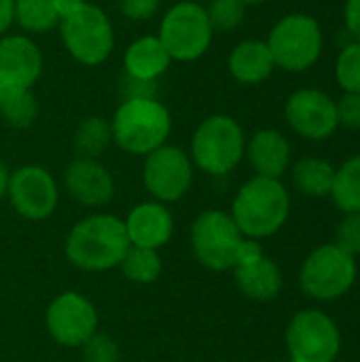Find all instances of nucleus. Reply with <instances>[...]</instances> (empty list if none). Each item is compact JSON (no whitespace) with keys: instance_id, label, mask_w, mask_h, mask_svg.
Listing matches in <instances>:
<instances>
[{"instance_id":"obj_33","label":"nucleus","mask_w":360,"mask_h":362,"mask_svg":"<svg viewBox=\"0 0 360 362\" xmlns=\"http://www.w3.org/2000/svg\"><path fill=\"white\" fill-rule=\"evenodd\" d=\"M161 6V0H119L121 13L132 21H146L151 19Z\"/></svg>"},{"instance_id":"obj_29","label":"nucleus","mask_w":360,"mask_h":362,"mask_svg":"<svg viewBox=\"0 0 360 362\" xmlns=\"http://www.w3.org/2000/svg\"><path fill=\"white\" fill-rule=\"evenodd\" d=\"M246 4L242 0H212L206 8L210 25L214 32H229L236 30L244 21Z\"/></svg>"},{"instance_id":"obj_10","label":"nucleus","mask_w":360,"mask_h":362,"mask_svg":"<svg viewBox=\"0 0 360 362\" xmlns=\"http://www.w3.org/2000/svg\"><path fill=\"white\" fill-rule=\"evenodd\" d=\"M286 350L293 362H335L342 350L337 322L320 310L297 312L286 327Z\"/></svg>"},{"instance_id":"obj_25","label":"nucleus","mask_w":360,"mask_h":362,"mask_svg":"<svg viewBox=\"0 0 360 362\" xmlns=\"http://www.w3.org/2000/svg\"><path fill=\"white\" fill-rule=\"evenodd\" d=\"M112 142L110 123L102 117H87L74 132V153L83 159H98Z\"/></svg>"},{"instance_id":"obj_19","label":"nucleus","mask_w":360,"mask_h":362,"mask_svg":"<svg viewBox=\"0 0 360 362\" xmlns=\"http://www.w3.org/2000/svg\"><path fill=\"white\" fill-rule=\"evenodd\" d=\"M291 142L278 129H259L246 142V157L257 176L280 178L291 165Z\"/></svg>"},{"instance_id":"obj_18","label":"nucleus","mask_w":360,"mask_h":362,"mask_svg":"<svg viewBox=\"0 0 360 362\" xmlns=\"http://www.w3.org/2000/svg\"><path fill=\"white\" fill-rule=\"evenodd\" d=\"M125 223V233L129 246L159 250L163 248L174 235V216L161 202H142L136 204Z\"/></svg>"},{"instance_id":"obj_3","label":"nucleus","mask_w":360,"mask_h":362,"mask_svg":"<svg viewBox=\"0 0 360 362\" xmlns=\"http://www.w3.org/2000/svg\"><path fill=\"white\" fill-rule=\"evenodd\" d=\"M110 129L112 142L121 151L146 157L168 142L172 117L155 95H129L115 110Z\"/></svg>"},{"instance_id":"obj_37","label":"nucleus","mask_w":360,"mask_h":362,"mask_svg":"<svg viewBox=\"0 0 360 362\" xmlns=\"http://www.w3.org/2000/svg\"><path fill=\"white\" fill-rule=\"evenodd\" d=\"M6 185H8V170H6L4 161L0 159V199L6 195Z\"/></svg>"},{"instance_id":"obj_31","label":"nucleus","mask_w":360,"mask_h":362,"mask_svg":"<svg viewBox=\"0 0 360 362\" xmlns=\"http://www.w3.org/2000/svg\"><path fill=\"white\" fill-rule=\"evenodd\" d=\"M335 246L352 257L360 255V212H350L344 216L335 233Z\"/></svg>"},{"instance_id":"obj_9","label":"nucleus","mask_w":360,"mask_h":362,"mask_svg":"<svg viewBox=\"0 0 360 362\" xmlns=\"http://www.w3.org/2000/svg\"><path fill=\"white\" fill-rule=\"evenodd\" d=\"M59 34L68 53L85 66L102 64L115 49L112 23L95 4L85 2L76 13L64 17Z\"/></svg>"},{"instance_id":"obj_16","label":"nucleus","mask_w":360,"mask_h":362,"mask_svg":"<svg viewBox=\"0 0 360 362\" xmlns=\"http://www.w3.org/2000/svg\"><path fill=\"white\" fill-rule=\"evenodd\" d=\"M64 187L85 208H104L115 195L112 174L98 159L76 157L64 170Z\"/></svg>"},{"instance_id":"obj_6","label":"nucleus","mask_w":360,"mask_h":362,"mask_svg":"<svg viewBox=\"0 0 360 362\" xmlns=\"http://www.w3.org/2000/svg\"><path fill=\"white\" fill-rule=\"evenodd\" d=\"M246 238L229 212L204 210L191 225V248L195 259L210 272H229L240 259Z\"/></svg>"},{"instance_id":"obj_38","label":"nucleus","mask_w":360,"mask_h":362,"mask_svg":"<svg viewBox=\"0 0 360 362\" xmlns=\"http://www.w3.org/2000/svg\"><path fill=\"white\" fill-rule=\"evenodd\" d=\"M246 6H250V4H261V2H265V0H242Z\"/></svg>"},{"instance_id":"obj_11","label":"nucleus","mask_w":360,"mask_h":362,"mask_svg":"<svg viewBox=\"0 0 360 362\" xmlns=\"http://www.w3.org/2000/svg\"><path fill=\"white\" fill-rule=\"evenodd\" d=\"M142 182L155 202L174 204L182 199L193 185V161L180 146L163 144L146 155Z\"/></svg>"},{"instance_id":"obj_17","label":"nucleus","mask_w":360,"mask_h":362,"mask_svg":"<svg viewBox=\"0 0 360 362\" xmlns=\"http://www.w3.org/2000/svg\"><path fill=\"white\" fill-rule=\"evenodd\" d=\"M42 72V53L28 36L13 34L0 40V85L32 89Z\"/></svg>"},{"instance_id":"obj_15","label":"nucleus","mask_w":360,"mask_h":362,"mask_svg":"<svg viewBox=\"0 0 360 362\" xmlns=\"http://www.w3.org/2000/svg\"><path fill=\"white\" fill-rule=\"evenodd\" d=\"M233 276L240 293L261 303L274 301L284 286L282 269L278 267V263L263 252L257 240H248V238L240 250V259L233 267Z\"/></svg>"},{"instance_id":"obj_21","label":"nucleus","mask_w":360,"mask_h":362,"mask_svg":"<svg viewBox=\"0 0 360 362\" xmlns=\"http://www.w3.org/2000/svg\"><path fill=\"white\" fill-rule=\"evenodd\" d=\"M170 62L172 59L157 36H142L134 40L123 57L127 76L138 83H153L168 70Z\"/></svg>"},{"instance_id":"obj_34","label":"nucleus","mask_w":360,"mask_h":362,"mask_svg":"<svg viewBox=\"0 0 360 362\" xmlns=\"http://www.w3.org/2000/svg\"><path fill=\"white\" fill-rule=\"evenodd\" d=\"M344 23L348 34L360 42V0H346L344 4Z\"/></svg>"},{"instance_id":"obj_32","label":"nucleus","mask_w":360,"mask_h":362,"mask_svg":"<svg viewBox=\"0 0 360 362\" xmlns=\"http://www.w3.org/2000/svg\"><path fill=\"white\" fill-rule=\"evenodd\" d=\"M337 121L346 129H360V93H344L337 102Z\"/></svg>"},{"instance_id":"obj_23","label":"nucleus","mask_w":360,"mask_h":362,"mask_svg":"<svg viewBox=\"0 0 360 362\" xmlns=\"http://www.w3.org/2000/svg\"><path fill=\"white\" fill-rule=\"evenodd\" d=\"M0 117L15 129L30 127L38 117V102L32 89L0 85Z\"/></svg>"},{"instance_id":"obj_8","label":"nucleus","mask_w":360,"mask_h":362,"mask_svg":"<svg viewBox=\"0 0 360 362\" xmlns=\"http://www.w3.org/2000/svg\"><path fill=\"white\" fill-rule=\"evenodd\" d=\"M214 30L208 13L197 2H178L161 19L157 38L168 51L170 59L193 62L202 57L212 42Z\"/></svg>"},{"instance_id":"obj_4","label":"nucleus","mask_w":360,"mask_h":362,"mask_svg":"<svg viewBox=\"0 0 360 362\" xmlns=\"http://www.w3.org/2000/svg\"><path fill=\"white\" fill-rule=\"evenodd\" d=\"M246 153V136L242 125L229 115H212L204 119L191 138L193 168L208 176H227Z\"/></svg>"},{"instance_id":"obj_28","label":"nucleus","mask_w":360,"mask_h":362,"mask_svg":"<svg viewBox=\"0 0 360 362\" xmlns=\"http://www.w3.org/2000/svg\"><path fill=\"white\" fill-rule=\"evenodd\" d=\"M335 76L344 93H360V42L354 40L342 49L335 64Z\"/></svg>"},{"instance_id":"obj_13","label":"nucleus","mask_w":360,"mask_h":362,"mask_svg":"<svg viewBox=\"0 0 360 362\" xmlns=\"http://www.w3.org/2000/svg\"><path fill=\"white\" fill-rule=\"evenodd\" d=\"M6 197L21 218L45 221L59 204V189L49 170L40 165H23L8 174Z\"/></svg>"},{"instance_id":"obj_30","label":"nucleus","mask_w":360,"mask_h":362,"mask_svg":"<svg viewBox=\"0 0 360 362\" xmlns=\"http://www.w3.org/2000/svg\"><path fill=\"white\" fill-rule=\"evenodd\" d=\"M81 350L85 362H121L119 344L106 333H93L81 346Z\"/></svg>"},{"instance_id":"obj_36","label":"nucleus","mask_w":360,"mask_h":362,"mask_svg":"<svg viewBox=\"0 0 360 362\" xmlns=\"http://www.w3.org/2000/svg\"><path fill=\"white\" fill-rule=\"evenodd\" d=\"M83 4H85V0H53V8H55L59 21H62L64 17L76 13Z\"/></svg>"},{"instance_id":"obj_24","label":"nucleus","mask_w":360,"mask_h":362,"mask_svg":"<svg viewBox=\"0 0 360 362\" xmlns=\"http://www.w3.org/2000/svg\"><path fill=\"white\" fill-rule=\"evenodd\" d=\"M329 197L344 214L360 212V155L335 168V180Z\"/></svg>"},{"instance_id":"obj_2","label":"nucleus","mask_w":360,"mask_h":362,"mask_svg":"<svg viewBox=\"0 0 360 362\" xmlns=\"http://www.w3.org/2000/svg\"><path fill=\"white\" fill-rule=\"evenodd\" d=\"M229 214L244 238L259 242L276 235L286 225L291 195L280 178L255 176L240 187Z\"/></svg>"},{"instance_id":"obj_27","label":"nucleus","mask_w":360,"mask_h":362,"mask_svg":"<svg viewBox=\"0 0 360 362\" xmlns=\"http://www.w3.org/2000/svg\"><path fill=\"white\" fill-rule=\"evenodd\" d=\"M15 21L25 32L45 34L59 25L53 0H15Z\"/></svg>"},{"instance_id":"obj_12","label":"nucleus","mask_w":360,"mask_h":362,"mask_svg":"<svg viewBox=\"0 0 360 362\" xmlns=\"http://www.w3.org/2000/svg\"><path fill=\"white\" fill-rule=\"evenodd\" d=\"M98 325L100 318L95 305L76 291L57 295L45 312L47 333L64 348H81L93 333H98Z\"/></svg>"},{"instance_id":"obj_35","label":"nucleus","mask_w":360,"mask_h":362,"mask_svg":"<svg viewBox=\"0 0 360 362\" xmlns=\"http://www.w3.org/2000/svg\"><path fill=\"white\" fill-rule=\"evenodd\" d=\"M15 21V0H0V34Z\"/></svg>"},{"instance_id":"obj_5","label":"nucleus","mask_w":360,"mask_h":362,"mask_svg":"<svg viewBox=\"0 0 360 362\" xmlns=\"http://www.w3.org/2000/svg\"><path fill=\"white\" fill-rule=\"evenodd\" d=\"M276 68L289 72L310 70L323 53L325 36L320 23L306 13H291L282 17L267 36Z\"/></svg>"},{"instance_id":"obj_14","label":"nucleus","mask_w":360,"mask_h":362,"mask_svg":"<svg viewBox=\"0 0 360 362\" xmlns=\"http://www.w3.org/2000/svg\"><path fill=\"white\" fill-rule=\"evenodd\" d=\"M284 117L289 127L306 140H327L337 127V106L331 95L320 89H297L291 93L284 106Z\"/></svg>"},{"instance_id":"obj_39","label":"nucleus","mask_w":360,"mask_h":362,"mask_svg":"<svg viewBox=\"0 0 360 362\" xmlns=\"http://www.w3.org/2000/svg\"><path fill=\"white\" fill-rule=\"evenodd\" d=\"M286 362H293V361H286Z\"/></svg>"},{"instance_id":"obj_22","label":"nucleus","mask_w":360,"mask_h":362,"mask_svg":"<svg viewBox=\"0 0 360 362\" xmlns=\"http://www.w3.org/2000/svg\"><path fill=\"white\" fill-rule=\"evenodd\" d=\"M295 189L306 197H329L335 180V168L323 157H303L291 172Z\"/></svg>"},{"instance_id":"obj_7","label":"nucleus","mask_w":360,"mask_h":362,"mask_svg":"<svg viewBox=\"0 0 360 362\" xmlns=\"http://www.w3.org/2000/svg\"><path fill=\"white\" fill-rule=\"evenodd\" d=\"M356 276L354 257L335 244H325L306 257L299 269V286L310 299L337 301L354 286Z\"/></svg>"},{"instance_id":"obj_1","label":"nucleus","mask_w":360,"mask_h":362,"mask_svg":"<svg viewBox=\"0 0 360 362\" xmlns=\"http://www.w3.org/2000/svg\"><path fill=\"white\" fill-rule=\"evenodd\" d=\"M129 248L125 223L115 214H89L72 225L64 242V255L81 272H108L119 267Z\"/></svg>"},{"instance_id":"obj_26","label":"nucleus","mask_w":360,"mask_h":362,"mask_svg":"<svg viewBox=\"0 0 360 362\" xmlns=\"http://www.w3.org/2000/svg\"><path fill=\"white\" fill-rule=\"evenodd\" d=\"M119 269L134 284H153L159 280L163 272V263H161L159 250L129 246L125 257L119 263Z\"/></svg>"},{"instance_id":"obj_20","label":"nucleus","mask_w":360,"mask_h":362,"mask_svg":"<svg viewBox=\"0 0 360 362\" xmlns=\"http://www.w3.org/2000/svg\"><path fill=\"white\" fill-rule=\"evenodd\" d=\"M229 72L242 85H259L272 76L276 64L265 40H242L229 55Z\"/></svg>"}]
</instances>
